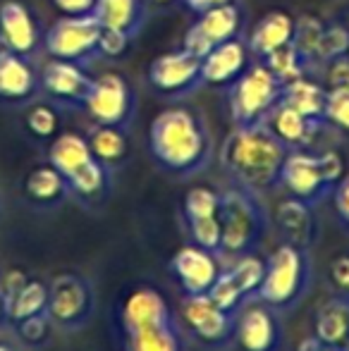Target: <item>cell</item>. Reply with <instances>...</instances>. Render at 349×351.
<instances>
[{
    "label": "cell",
    "instance_id": "9",
    "mask_svg": "<svg viewBox=\"0 0 349 351\" xmlns=\"http://www.w3.org/2000/svg\"><path fill=\"white\" fill-rule=\"evenodd\" d=\"M101 24L93 14L88 17H60L43 34V51L58 60L88 65L98 56Z\"/></svg>",
    "mask_w": 349,
    "mask_h": 351
},
{
    "label": "cell",
    "instance_id": "5",
    "mask_svg": "<svg viewBox=\"0 0 349 351\" xmlns=\"http://www.w3.org/2000/svg\"><path fill=\"white\" fill-rule=\"evenodd\" d=\"M345 160L337 151L309 153L306 148L289 151L280 172V186L287 196L316 208L333 194L337 182L345 177Z\"/></svg>",
    "mask_w": 349,
    "mask_h": 351
},
{
    "label": "cell",
    "instance_id": "49",
    "mask_svg": "<svg viewBox=\"0 0 349 351\" xmlns=\"http://www.w3.org/2000/svg\"><path fill=\"white\" fill-rule=\"evenodd\" d=\"M294 351H349V349H340V347H333V344H326L313 335V337L302 339Z\"/></svg>",
    "mask_w": 349,
    "mask_h": 351
},
{
    "label": "cell",
    "instance_id": "25",
    "mask_svg": "<svg viewBox=\"0 0 349 351\" xmlns=\"http://www.w3.org/2000/svg\"><path fill=\"white\" fill-rule=\"evenodd\" d=\"M93 17L98 19L101 27L120 29L136 38L149 17V5L146 0H96Z\"/></svg>",
    "mask_w": 349,
    "mask_h": 351
},
{
    "label": "cell",
    "instance_id": "4",
    "mask_svg": "<svg viewBox=\"0 0 349 351\" xmlns=\"http://www.w3.org/2000/svg\"><path fill=\"white\" fill-rule=\"evenodd\" d=\"M311 251H304L299 246L282 241L265 261V275L254 301H261L278 313L292 311L311 291Z\"/></svg>",
    "mask_w": 349,
    "mask_h": 351
},
{
    "label": "cell",
    "instance_id": "19",
    "mask_svg": "<svg viewBox=\"0 0 349 351\" xmlns=\"http://www.w3.org/2000/svg\"><path fill=\"white\" fill-rule=\"evenodd\" d=\"M273 225L280 232L282 241L292 246H299L304 251H311L318 239V220L313 206L304 204L299 199L287 196L280 201L273 210Z\"/></svg>",
    "mask_w": 349,
    "mask_h": 351
},
{
    "label": "cell",
    "instance_id": "33",
    "mask_svg": "<svg viewBox=\"0 0 349 351\" xmlns=\"http://www.w3.org/2000/svg\"><path fill=\"white\" fill-rule=\"evenodd\" d=\"M323 32H326V22L313 14H304V17H297V24H294V36H292V46L297 48V53L304 58L309 72L313 67V60H316V51L321 46Z\"/></svg>",
    "mask_w": 349,
    "mask_h": 351
},
{
    "label": "cell",
    "instance_id": "21",
    "mask_svg": "<svg viewBox=\"0 0 349 351\" xmlns=\"http://www.w3.org/2000/svg\"><path fill=\"white\" fill-rule=\"evenodd\" d=\"M24 199L41 210H53L58 206L65 204V199L70 196V186L67 180L51 165V162H41V165L32 167L27 172L22 182Z\"/></svg>",
    "mask_w": 349,
    "mask_h": 351
},
{
    "label": "cell",
    "instance_id": "44",
    "mask_svg": "<svg viewBox=\"0 0 349 351\" xmlns=\"http://www.w3.org/2000/svg\"><path fill=\"white\" fill-rule=\"evenodd\" d=\"M323 72H326V88H349V58L340 56L333 58L330 62L323 65Z\"/></svg>",
    "mask_w": 349,
    "mask_h": 351
},
{
    "label": "cell",
    "instance_id": "50",
    "mask_svg": "<svg viewBox=\"0 0 349 351\" xmlns=\"http://www.w3.org/2000/svg\"><path fill=\"white\" fill-rule=\"evenodd\" d=\"M146 5L156 10H165V8H173V5H180V0H146Z\"/></svg>",
    "mask_w": 349,
    "mask_h": 351
},
{
    "label": "cell",
    "instance_id": "32",
    "mask_svg": "<svg viewBox=\"0 0 349 351\" xmlns=\"http://www.w3.org/2000/svg\"><path fill=\"white\" fill-rule=\"evenodd\" d=\"M24 130L36 141H53L60 134V112L51 101H34L24 112Z\"/></svg>",
    "mask_w": 349,
    "mask_h": 351
},
{
    "label": "cell",
    "instance_id": "16",
    "mask_svg": "<svg viewBox=\"0 0 349 351\" xmlns=\"http://www.w3.org/2000/svg\"><path fill=\"white\" fill-rule=\"evenodd\" d=\"M0 36L10 51L27 58H34L43 48V34L36 12L22 0L0 3Z\"/></svg>",
    "mask_w": 349,
    "mask_h": 351
},
{
    "label": "cell",
    "instance_id": "22",
    "mask_svg": "<svg viewBox=\"0 0 349 351\" xmlns=\"http://www.w3.org/2000/svg\"><path fill=\"white\" fill-rule=\"evenodd\" d=\"M294 24H297V17H292L285 10H270L261 19H256V24L252 27V34L247 36L254 58L263 60L270 53L289 46L294 36Z\"/></svg>",
    "mask_w": 349,
    "mask_h": 351
},
{
    "label": "cell",
    "instance_id": "18",
    "mask_svg": "<svg viewBox=\"0 0 349 351\" xmlns=\"http://www.w3.org/2000/svg\"><path fill=\"white\" fill-rule=\"evenodd\" d=\"M170 270L180 282V289L184 291V296H194L208 294V289L213 287V282L218 280L220 270H223V263L210 251L201 249L196 244H186L182 249H177Z\"/></svg>",
    "mask_w": 349,
    "mask_h": 351
},
{
    "label": "cell",
    "instance_id": "36",
    "mask_svg": "<svg viewBox=\"0 0 349 351\" xmlns=\"http://www.w3.org/2000/svg\"><path fill=\"white\" fill-rule=\"evenodd\" d=\"M218 208L220 191L210 189V186H191V189H186L184 199H182V217H184V222L218 215Z\"/></svg>",
    "mask_w": 349,
    "mask_h": 351
},
{
    "label": "cell",
    "instance_id": "38",
    "mask_svg": "<svg viewBox=\"0 0 349 351\" xmlns=\"http://www.w3.org/2000/svg\"><path fill=\"white\" fill-rule=\"evenodd\" d=\"M349 48V29L345 24L340 22H333V24H326V32H323V38H321V46L316 51V60H313V67L316 65H326L330 62L333 58H340L345 56Z\"/></svg>",
    "mask_w": 349,
    "mask_h": 351
},
{
    "label": "cell",
    "instance_id": "48",
    "mask_svg": "<svg viewBox=\"0 0 349 351\" xmlns=\"http://www.w3.org/2000/svg\"><path fill=\"white\" fill-rule=\"evenodd\" d=\"M225 3H239V0H180L182 8H184L186 12L194 14V17L201 12H206V10L218 8V5H225Z\"/></svg>",
    "mask_w": 349,
    "mask_h": 351
},
{
    "label": "cell",
    "instance_id": "35",
    "mask_svg": "<svg viewBox=\"0 0 349 351\" xmlns=\"http://www.w3.org/2000/svg\"><path fill=\"white\" fill-rule=\"evenodd\" d=\"M208 296L213 299V304H218L220 308L228 311V313H232V315H237L244 306L252 304V301L247 299V294L239 289L237 280L232 278V273H230L225 265H223V270H220L218 280H215L213 287L208 289Z\"/></svg>",
    "mask_w": 349,
    "mask_h": 351
},
{
    "label": "cell",
    "instance_id": "1",
    "mask_svg": "<svg viewBox=\"0 0 349 351\" xmlns=\"http://www.w3.org/2000/svg\"><path fill=\"white\" fill-rule=\"evenodd\" d=\"M151 160L177 180L204 172L213 160V134L206 115L191 106H168L151 120L146 132Z\"/></svg>",
    "mask_w": 349,
    "mask_h": 351
},
{
    "label": "cell",
    "instance_id": "52",
    "mask_svg": "<svg viewBox=\"0 0 349 351\" xmlns=\"http://www.w3.org/2000/svg\"><path fill=\"white\" fill-rule=\"evenodd\" d=\"M0 351H14V347L10 342H5V339H0Z\"/></svg>",
    "mask_w": 349,
    "mask_h": 351
},
{
    "label": "cell",
    "instance_id": "11",
    "mask_svg": "<svg viewBox=\"0 0 349 351\" xmlns=\"http://www.w3.org/2000/svg\"><path fill=\"white\" fill-rule=\"evenodd\" d=\"M244 27H247V14H244L242 3L218 5V8L196 14V19L186 27L182 36V48L191 56L204 58L218 43L244 36Z\"/></svg>",
    "mask_w": 349,
    "mask_h": 351
},
{
    "label": "cell",
    "instance_id": "27",
    "mask_svg": "<svg viewBox=\"0 0 349 351\" xmlns=\"http://www.w3.org/2000/svg\"><path fill=\"white\" fill-rule=\"evenodd\" d=\"M265 125L270 127V132H273V134L278 136V139L282 141L289 151L306 148L309 141H311V136H313V132L321 127L318 122L309 120L306 115H302V112L294 110L292 106H287L285 101L280 103L273 112H270V117L265 120Z\"/></svg>",
    "mask_w": 349,
    "mask_h": 351
},
{
    "label": "cell",
    "instance_id": "41",
    "mask_svg": "<svg viewBox=\"0 0 349 351\" xmlns=\"http://www.w3.org/2000/svg\"><path fill=\"white\" fill-rule=\"evenodd\" d=\"M323 122L349 139V88H328Z\"/></svg>",
    "mask_w": 349,
    "mask_h": 351
},
{
    "label": "cell",
    "instance_id": "8",
    "mask_svg": "<svg viewBox=\"0 0 349 351\" xmlns=\"http://www.w3.org/2000/svg\"><path fill=\"white\" fill-rule=\"evenodd\" d=\"M136 108H139V103H136V93L130 79L120 72H103L93 77L91 91H88L82 110L96 125H112L130 130Z\"/></svg>",
    "mask_w": 349,
    "mask_h": 351
},
{
    "label": "cell",
    "instance_id": "53",
    "mask_svg": "<svg viewBox=\"0 0 349 351\" xmlns=\"http://www.w3.org/2000/svg\"><path fill=\"white\" fill-rule=\"evenodd\" d=\"M345 56H347V58H349V48H347V53H345Z\"/></svg>",
    "mask_w": 349,
    "mask_h": 351
},
{
    "label": "cell",
    "instance_id": "10",
    "mask_svg": "<svg viewBox=\"0 0 349 351\" xmlns=\"http://www.w3.org/2000/svg\"><path fill=\"white\" fill-rule=\"evenodd\" d=\"M146 84L151 91L170 101H182L204 86L201 58L186 53L184 48L156 56L146 67Z\"/></svg>",
    "mask_w": 349,
    "mask_h": 351
},
{
    "label": "cell",
    "instance_id": "15",
    "mask_svg": "<svg viewBox=\"0 0 349 351\" xmlns=\"http://www.w3.org/2000/svg\"><path fill=\"white\" fill-rule=\"evenodd\" d=\"M256 58H254L252 48H249L247 36H237L225 43H218V46H213L201 58V79H204V86L228 91L249 70V65Z\"/></svg>",
    "mask_w": 349,
    "mask_h": 351
},
{
    "label": "cell",
    "instance_id": "17",
    "mask_svg": "<svg viewBox=\"0 0 349 351\" xmlns=\"http://www.w3.org/2000/svg\"><path fill=\"white\" fill-rule=\"evenodd\" d=\"M34 58L12 51L0 53V103L3 106H29L41 96V82Z\"/></svg>",
    "mask_w": 349,
    "mask_h": 351
},
{
    "label": "cell",
    "instance_id": "14",
    "mask_svg": "<svg viewBox=\"0 0 349 351\" xmlns=\"http://www.w3.org/2000/svg\"><path fill=\"white\" fill-rule=\"evenodd\" d=\"M234 347L237 351H280L282 347V323L278 311L254 301L237 313L234 320Z\"/></svg>",
    "mask_w": 349,
    "mask_h": 351
},
{
    "label": "cell",
    "instance_id": "43",
    "mask_svg": "<svg viewBox=\"0 0 349 351\" xmlns=\"http://www.w3.org/2000/svg\"><path fill=\"white\" fill-rule=\"evenodd\" d=\"M330 199H333V210H335L337 222H340V227L349 234V172H345V177L335 184Z\"/></svg>",
    "mask_w": 349,
    "mask_h": 351
},
{
    "label": "cell",
    "instance_id": "31",
    "mask_svg": "<svg viewBox=\"0 0 349 351\" xmlns=\"http://www.w3.org/2000/svg\"><path fill=\"white\" fill-rule=\"evenodd\" d=\"M125 351H184L180 325L165 323L125 332Z\"/></svg>",
    "mask_w": 349,
    "mask_h": 351
},
{
    "label": "cell",
    "instance_id": "3",
    "mask_svg": "<svg viewBox=\"0 0 349 351\" xmlns=\"http://www.w3.org/2000/svg\"><path fill=\"white\" fill-rule=\"evenodd\" d=\"M218 217L223 227L218 258L223 265L261 249V241L270 225V215L261 201V194L230 182V186L220 191Z\"/></svg>",
    "mask_w": 349,
    "mask_h": 351
},
{
    "label": "cell",
    "instance_id": "24",
    "mask_svg": "<svg viewBox=\"0 0 349 351\" xmlns=\"http://www.w3.org/2000/svg\"><path fill=\"white\" fill-rule=\"evenodd\" d=\"M86 141L91 148V156L112 172L120 170L127 160H130L132 141L125 127H112V125H96L93 122L86 132Z\"/></svg>",
    "mask_w": 349,
    "mask_h": 351
},
{
    "label": "cell",
    "instance_id": "6",
    "mask_svg": "<svg viewBox=\"0 0 349 351\" xmlns=\"http://www.w3.org/2000/svg\"><path fill=\"white\" fill-rule=\"evenodd\" d=\"M285 84L263 60H254L249 70L228 88L230 120L234 127L261 125L282 103Z\"/></svg>",
    "mask_w": 349,
    "mask_h": 351
},
{
    "label": "cell",
    "instance_id": "28",
    "mask_svg": "<svg viewBox=\"0 0 349 351\" xmlns=\"http://www.w3.org/2000/svg\"><path fill=\"white\" fill-rule=\"evenodd\" d=\"M46 158L65 180H70L77 170H82L88 160H93L86 136L77 134V132H60L56 139L48 141Z\"/></svg>",
    "mask_w": 349,
    "mask_h": 351
},
{
    "label": "cell",
    "instance_id": "45",
    "mask_svg": "<svg viewBox=\"0 0 349 351\" xmlns=\"http://www.w3.org/2000/svg\"><path fill=\"white\" fill-rule=\"evenodd\" d=\"M328 278L335 289V294L347 296L349 299V254H340L330 261V268H328Z\"/></svg>",
    "mask_w": 349,
    "mask_h": 351
},
{
    "label": "cell",
    "instance_id": "51",
    "mask_svg": "<svg viewBox=\"0 0 349 351\" xmlns=\"http://www.w3.org/2000/svg\"><path fill=\"white\" fill-rule=\"evenodd\" d=\"M8 328V311H5V301H3V294H0V330Z\"/></svg>",
    "mask_w": 349,
    "mask_h": 351
},
{
    "label": "cell",
    "instance_id": "29",
    "mask_svg": "<svg viewBox=\"0 0 349 351\" xmlns=\"http://www.w3.org/2000/svg\"><path fill=\"white\" fill-rule=\"evenodd\" d=\"M326 98H328L326 84L313 82L309 74H304V77L285 84V98L282 101L287 103V106H292L294 110H299L302 115H306L309 120L318 122V125H326V122H323Z\"/></svg>",
    "mask_w": 349,
    "mask_h": 351
},
{
    "label": "cell",
    "instance_id": "40",
    "mask_svg": "<svg viewBox=\"0 0 349 351\" xmlns=\"http://www.w3.org/2000/svg\"><path fill=\"white\" fill-rule=\"evenodd\" d=\"M53 328H56V325L51 323L48 313H36V315H32V318H24L12 325L19 342L27 344V347H32V349L46 347L48 339H51Z\"/></svg>",
    "mask_w": 349,
    "mask_h": 351
},
{
    "label": "cell",
    "instance_id": "46",
    "mask_svg": "<svg viewBox=\"0 0 349 351\" xmlns=\"http://www.w3.org/2000/svg\"><path fill=\"white\" fill-rule=\"evenodd\" d=\"M60 17H88L96 10V0H51Z\"/></svg>",
    "mask_w": 349,
    "mask_h": 351
},
{
    "label": "cell",
    "instance_id": "47",
    "mask_svg": "<svg viewBox=\"0 0 349 351\" xmlns=\"http://www.w3.org/2000/svg\"><path fill=\"white\" fill-rule=\"evenodd\" d=\"M27 278H29V275L22 273V270H17V268H12V270H8V273L0 275V294H3V299L12 296L14 291H17L19 287L27 282Z\"/></svg>",
    "mask_w": 349,
    "mask_h": 351
},
{
    "label": "cell",
    "instance_id": "7",
    "mask_svg": "<svg viewBox=\"0 0 349 351\" xmlns=\"http://www.w3.org/2000/svg\"><path fill=\"white\" fill-rule=\"evenodd\" d=\"M96 308V294L84 275L60 273L48 282V306L46 313L58 330L75 332L91 320Z\"/></svg>",
    "mask_w": 349,
    "mask_h": 351
},
{
    "label": "cell",
    "instance_id": "13",
    "mask_svg": "<svg viewBox=\"0 0 349 351\" xmlns=\"http://www.w3.org/2000/svg\"><path fill=\"white\" fill-rule=\"evenodd\" d=\"M38 82H41V96H46V101L82 110L91 91L93 77L86 72V65L51 58L38 70Z\"/></svg>",
    "mask_w": 349,
    "mask_h": 351
},
{
    "label": "cell",
    "instance_id": "30",
    "mask_svg": "<svg viewBox=\"0 0 349 351\" xmlns=\"http://www.w3.org/2000/svg\"><path fill=\"white\" fill-rule=\"evenodd\" d=\"M5 301V311H8V328L24 318H32L36 313H46L48 306V285L36 278H27L22 287L8 296Z\"/></svg>",
    "mask_w": 349,
    "mask_h": 351
},
{
    "label": "cell",
    "instance_id": "2",
    "mask_svg": "<svg viewBox=\"0 0 349 351\" xmlns=\"http://www.w3.org/2000/svg\"><path fill=\"white\" fill-rule=\"evenodd\" d=\"M287 156L289 148L265 122L232 127L220 146V167L230 182L263 196L280 186V172Z\"/></svg>",
    "mask_w": 349,
    "mask_h": 351
},
{
    "label": "cell",
    "instance_id": "12",
    "mask_svg": "<svg viewBox=\"0 0 349 351\" xmlns=\"http://www.w3.org/2000/svg\"><path fill=\"white\" fill-rule=\"evenodd\" d=\"M180 318L189 328L194 339L204 347L220 351L234 342V320L237 315L213 304L208 294L184 296L180 304Z\"/></svg>",
    "mask_w": 349,
    "mask_h": 351
},
{
    "label": "cell",
    "instance_id": "37",
    "mask_svg": "<svg viewBox=\"0 0 349 351\" xmlns=\"http://www.w3.org/2000/svg\"><path fill=\"white\" fill-rule=\"evenodd\" d=\"M263 62L273 70V74L282 84H289V82H294V79L309 74L306 62H304V58L299 56L297 48H294L292 43L285 46V48H280V51L270 53L268 58H263Z\"/></svg>",
    "mask_w": 349,
    "mask_h": 351
},
{
    "label": "cell",
    "instance_id": "23",
    "mask_svg": "<svg viewBox=\"0 0 349 351\" xmlns=\"http://www.w3.org/2000/svg\"><path fill=\"white\" fill-rule=\"evenodd\" d=\"M112 175L115 172L110 167H106L103 162H98L93 158V160H88L82 170H77L67 180L70 196L80 201L84 208H101L112 194Z\"/></svg>",
    "mask_w": 349,
    "mask_h": 351
},
{
    "label": "cell",
    "instance_id": "34",
    "mask_svg": "<svg viewBox=\"0 0 349 351\" xmlns=\"http://www.w3.org/2000/svg\"><path fill=\"white\" fill-rule=\"evenodd\" d=\"M225 268L232 273V278L237 280L239 289L247 294L249 301L256 299L258 287H261L263 275H265V261L258 258L256 254H249V256H242V258L232 261V263H225Z\"/></svg>",
    "mask_w": 349,
    "mask_h": 351
},
{
    "label": "cell",
    "instance_id": "39",
    "mask_svg": "<svg viewBox=\"0 0 349 351\" xmlns=\"http://www.w3.org/2000/svg\"><path fill=\"white\" fill-rule=\"evenodd\" d=\"M184 227H186V232H189L191 244L201 246V249L218 256L220 239H223V227H220L218 215L201 217V220H189V222H184Z\"/></svg>",
    "mask_w": 349,
    "mask_h": 351
},
{
    "label": "cell",
    "instance_id": "20",
    "mask_svg": "<svg viewBox=\"0 0 349 351\" xmlns=\"http://www.w3.org/2000/svg\"><path fill=\"white\" fill-rule=\"evenodd\" d=\"M120 320H122V330L132 332V330L175 323V315L160 291L151 289V287H141V289H134L125 299L120 311Z\"/></svg>",
    "mask_w": 349,
    "mask_h": 351
},
{
    "label": "cell",
    "instance_id": "42",
    "mask_svg": "<svg viewBox=\"0 0 349 351\" xmlns=\"http://www.w3.org/2000/svg\"><path fill=\"white\" fill-rule=\"evenodd\" d=\"M132 41H134V38H132L130 34L120 32V29L103 27L101 29V43H98V56L108 58V60H117V58H122L127 51H130Z\"/></svg>",
    "mask_w": 349,
    "mask_h": 351
},
{
    "label": "cell",
    "instance_id": "26",
    "mask_svg": "<svg viewBox=\"0 0 349 351\" xmlns=\"http://www.w3.org/2000/svg\"><path fill=\"white\" fill-rule=\"evenodd\" d=\"M313 335L333 347L349 349V299L333 294L313 315Z\"/></svg>",
    "mask_w": 349,
    "mask_h": 351
}]
</instances>
